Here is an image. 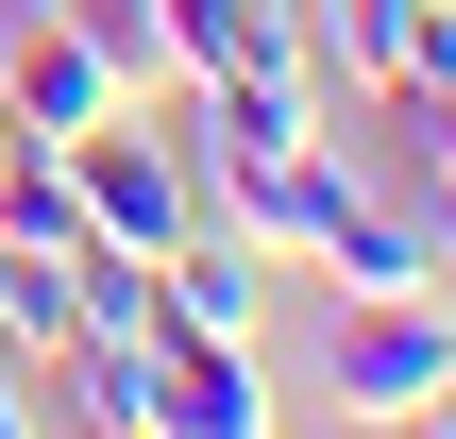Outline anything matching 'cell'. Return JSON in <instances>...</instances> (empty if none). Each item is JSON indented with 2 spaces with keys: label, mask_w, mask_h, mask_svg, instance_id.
Here are the masks:
<instances>
[{
  "label": "cell",
  "mask_w": 456,
  "mask_h": 439,
  "mask_svg": "<svg viewBox=\"0 0 456 439\" xmlns=\"http://www.w3.org/2000/svg\"><path fill=\"white\" fill-rule=\"evenodd\" d=\"M68 186H85V237H135V254H169L186 220H203V152L169 135V102L135 85L118 118H85L68 135Z\"/></svg>",
  "instance_id": "cell-1"
},
{
  "label": "cell",
  "mask_w": 456,
  "mask_h": 439,
  "mask_svg": "<svg viewBox=\"0 0 456 439\" xmlns=\"http://www.w3.org/2000/svg\"><path fill=\"white\" fill-rule=\"evenodd\" d=\"M456 372V321L440 288H355L338 305V338H322V406H355V423H423V389Z\"/></svg>",
  "instance_id": "cell-2"
},
{
  "label": "cell",
  "mask_w": 456,
  "mask_h": 439,
  "mask_svg": "<svg viewBox=\"0 0 456 439\" xmlns=\"http://www.w3.org/2000/svg\"><path fill=\"white\" fill-rule=\"evenodd\" d=\"M0 102H17V135H34V152H68V135H85V118H118L135 85H118L68 17H17V34H0Z\"/></svg>",
  "instance_id": "cell-3"
},
{
  "label": "cell",
  "mask_w": 456,
  "mask_h": 439,
  "mask_svg": "<svg viewBox=\"0 0 456 439\" xmlns=\"http://www.w3.org/2000/svg\"><path fill=\"white\" fill-rule=\"evenodd\" d=\"M254 423H288V406L254 389V338L169 321V355H152V439H254Z\"/></svg>",
  "instance_id": "cell-4"
},
{
  "label": "cell",
  "mask_w": 456,
  "mask_h": 439,
  "mask_svg": "<svg viewBox=\"0 0 456 439\" xmlns=\"http://www.w3.org/2000/svg\"><path fill=\"white\" fill-rule=\"evenodd\" d=\"M85 338V305H68V254H34V237H0V372L34 389L51 355Z\"/></svg>",
  "instance_id": "cell-5"
},
{
  "label": "cell",
  "mask_w": 456,
  "mask_h": 439,
  "mask_svg": "<svg viewBox=\"0 0 456 439\" xmlns=\"http://www.w3.org/2000/svg\"><path fill=\"white\" fill-rule=\"evenodd\" d=\"M423 17H440V0H305V34H322L338 85H406V68H423Z\"/></svg>",
  "instance_id": "cell-6"
},
{
  "label": "cell",
  "mask_w": 456,
  "mask_h": 439,
  "mask_svg": "<svg viewBox=\"0 0 456 439\" xmlns=\"http://www.w3.org/2000/svg\"><path fill=\"white\" fill-rule=\"evenodd\" d=\"M0 237H34V254H85V186H68V152H17V186H0Z\"/></svg>",
  "instance_id": "cell-7"
},
{
  "label": "cell",
  "mask_w": 456,
  "mask_h": 439,
  "mask_svg": "<svg viewBox=\"0 0 456 439\" xmlns=\"http://www.w3.org/2000/svg\"><path fill=\"white\" fill-rule=\"evenodd\" d=\"M51 17H68L118 85H169V17H152V0H51Z\"/></svg>",
  "instance_id": "cell-8"
}]
</instances>
